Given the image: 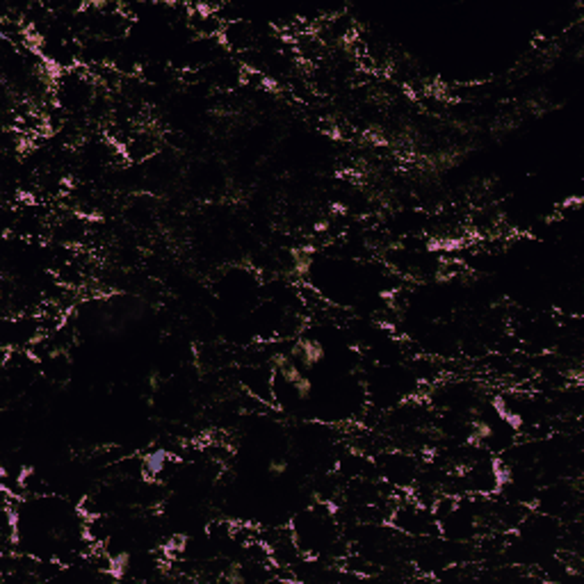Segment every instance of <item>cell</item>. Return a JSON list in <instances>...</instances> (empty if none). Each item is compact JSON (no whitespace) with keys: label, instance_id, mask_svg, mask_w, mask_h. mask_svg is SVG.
Segmentation results:
<instances>
[{"label":"cell","instance_id":"6da1fadb","mask_svg":"<svg viewBox=\"0 0 584 584\" xmlns=\"http://www.w3.org/2000/svg\"><path fill=\"white\" fill-rule=\"evenodd\" d=\"M290 356L297 361L303 370H315L317 365L326 361V347L317 338H299L292 342V347H287Z\"/></svg>","mask_w":584,"mask_h":584},{"label":"cell","instance_id":"7a4b0ae2","mask_svg":"<svg viewBox=\"0 0 584 584\" xmlns=\"http://www.w3.org/2000/svg\"><path fill=\"white\" fill-rule=\"evenodd\" d=\"M169 463H174V457L165 450H153V452L142 457V475L149 479H158L167 472Z\"/></svg>","mask_w":584,"mask_h":584},{"label":"cell","instance_id":"3957f363","mask_svg":"<svg viewBox=\"0 0 584 584\" xmlns=\"http://www.w3.org/2000/svg\"><path fill=\"white\" fill-rule=\"evenodd\" d=\"M107 559H110V571H107V573H110L112 578H116V580L126 578L128 571H130V566H132L130 550H126V548L112 550V552H107Z\"/></svg>","mask_w":584,"mask_h":584},{"label":"cell","instance_id":"277c9868","mask_svg":"<svg viewBox=\"0 0 584 584\" xmlns=\"http://www.w3.org/2000/svg\"><path fill=\"white\" fill-rule=\"evenodd\" d=\"M220 578L229 584H247L249 575H247V566L240 562H231L229 566H224V571L220 573Z\"/></svg>","mask_w":584,"mask_h":584},{"label":"cell","instance_id":"5b68a950","mask_svg":"<svg viewBox=\"0 0 584 584\" xmlns=\"http://www.w3.org/2000/svg\"><path fill=\"white\" fill-rule=\"evenodd\" d=\"M287 470H290V461L285 457H272L267 461V475H272V477H283Z\"/></svg>","mask_w":584,"mask_h":584}]
</instances>
